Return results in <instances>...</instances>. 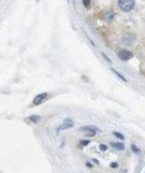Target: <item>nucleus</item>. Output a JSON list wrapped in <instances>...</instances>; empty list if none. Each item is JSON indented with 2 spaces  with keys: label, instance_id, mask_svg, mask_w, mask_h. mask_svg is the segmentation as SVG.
Wrapping results in <instances>:
<instances>
[{
  "label": "nucleus",
  "instance_id": "obj_15",
  "mask_svg": "<svg viewBox=\"0 0 145 173\" xmlns=\"http://www.w3.org/2000/svg\"><path fill=\"white\" fill-rule=\"evenodd\" d=\"M132 149H133V151H134L135 153H140V149L136 147L135 145H132Z\"/></svg>",
  "mask_w": 145,
  "mask_h": 173
},
{
  "label": "nucleus",
  "instance_id": "obj_6",
  "mask_svg": "<svg viewBox=\"0 0 145 173\" xmlns=\"http://www.w3.org/2000/svg\"><path fill=\"white\" fill-rule=\"evenodd\" d=\"M134 40H135V37H134L133 34H125V35L123 36V43L125 45H132Z\"/></svg>",
  "mask_w": 145,
  "mask_h": 173
},
{
  "label": "nucleus",
  "instance_id": "obj_13",
  "mask_svg": "<svg viewBox=\"0 0 145 173\" xmlns=\"http://www.w3.org/2000/svg\"><path fill=\"white\" fill-rule=\"evenodd\" d=\"M81 145H82V146H87V145H88V144H90V142H89V140H81Z\"/></svg>",
  "mask_w": 145,
  "mask_h": 173
},
{
  "label": "nucleus",
  "instance_id": "obj_2",
  "mask_svg": "<svg viewBox=\"0 0 145 173\" xmlns=\"http://www.w3.org/2000/svg\"><path fill=\"white\" fill-rule=\"evenodd\" d=\"M47 97H49L47 93H40L37 96H35L34 101H33V104H34V105H40L43 102H45L46 100H47Z\"/></svg>",
  "mask_w": 145,
  "mask_h": 173
},
{
  "label": "nucleus",
  "instance_id": "obj_1",
  "mask_svg": "<svg viewBox=\"0 0 145 173\" xmlns=\"http://www.w3.org/2000/svg\"><path fill=\"white\" fill-rule=\"evenodd\" d=\"M118 7L124 11H130L135 7V0H118Z\"/></svg>",
  "mask_w": 145,
  "mask_h": 173
},
{
  "label": "nucleus",
  "instance_id": "obj_16",
  "mask_svg": "<svg viewBox=\"0 0 145 173\" xmlns=\"http://www.w3.org/2000/svg\"><path fill=\"white\" fill-rule=\"evenodd\" d=\"M111 168H117V163H113V164H111Z\"/></svg>",
  "mask_w": 145,
  "mask_h": 173
},
{
  "label": "nucleus",
  "instance_id": "obj_12",
  "mask_svg": "<svg viewBox=\"0 0 145 173\" xmlns=\"http://www.w3.org/2000/svg\"><path fill=\"white\" fill-rule=\"evenodd\" d=\"M113 71H114V72H115L116 75H117V76L119 77V78H121V79H123V81H126V79H125V78H124V77L121 76V75H120V74H119V72H118V71H116L115 69H113Z\"/></svg>",
  "mask_w": 145,
  "mask_h": 173
},
{
  "label": "nucleus",
  "instance_id": "obj_4",
  "mask_svg": "<svg viewBox=\"0 0 145 173\" xmlns=\"http://www.w3.org/2000/svg\"><path fill=\"white\" fill-rule=\"evenodd\" d=\"M118 57H119L120 60L123 61H127L133 58V53L128 50H121L118 52Z\"/></svg>",
  "mask_w": 145,
  "mask_h": 173
},
{
  "label": "nucleus",
  "instance_id": "obj_17",
  "mask_svg": "<svg viewBox=\"0 0 145 173\" xmlns=\"http://www.w3.org/2000/svg\"><path fill=\"white\" fill-rule=\"evenodd\" d=\"M37 1H40V0H37Z\"/></svg>",
  "mask_w": 145,
  "mask_h": 173
},
{
  "label": "nucleus",
  "instance_id": "obj_5",
  "mask_svg": "<svg viewBox=\"0 0 145 173\" xmlns=\"http://www.w3.org/2000/svg\"><path fill=\"white\" fill-rule=\"evenodd\" d=\"M81 131H83L85 133V136H88V137H93L96 136V128L93 127H82L80 129Z\"/></svg>",
  "mask_w": 145,
  "mask_h": 173
},
{
  "label": "nucleus",
  "instance_id": "obj_8",
  "mask_svg": "<svg viewBox=\"0 0 145 173\" xmlns=\"http://www.w3.org/2000/svg\"><path fill=\"white\" fill-rule=\"evenodd\" d=\"M40 119V116H30V117H29V120L32 122H37Z\"/></svg>",
  "mask_w": 145,
  "mask_h": 173
},
{
  "label": "nucleus",
  "instance_id": "obj_11",
  "mask_svg": "<svg viewBox=\"0 0 145 173\" xmlns=\"http://www.w3.org/2000/svg\"><path fill=\"white\" fill-rule=\"evenodd\" d=\"M113 135L115 136V137H117V138H119V139H124V136L121 135V133H119V132H117V131H114L113 132Z\"/></svg>",
  "mask_w": 145,
  "mask_h": 173
},
{
  "label": "nucleus",
  "instance_id": "obj_14",
  "mask_svg": "<svg viewBox=\"0 0 145 173\" xmlns=\"http://www.w3.org/2000/svg\"><path fill=\"white\" fill-rule=\"evenodd\" d=\"M99 149L100 151H102V152H105V151H107V146H106V145H100Z\"/></svg>",
  "mask_w": 145,
  "mask_h": 173
},
{
  "label": "nucleus",
  "instance_id": "obj_7",
  "mask_svg": "<svg viewBox=\"0 0 145 173\" xmlns=\"http://www.w3.org/2000/svg\"><path fill=\"white\" fill-rule=\"evenodd\" d=\"M111 146L116 149H119V151L124 149V144H120V142H111Z\"/></svg>",
  "mask_w": 145,
  "mask_h": 173
},
{
  "label": "nucleus",
  "instance_id": "obj_10",
  "mask_svg": "<svg viewBox=\"0 0 145 173\" xmlns=\"http://www.w3.org/2000/svg\"><path fill=\"white\" fill-rule=\"evenodd\" d=\"M114 14H113V13H107V14H106V16H105V18L107 20H111L113 19V18H114Z\"/></svg>",
  "mask_w": 145,
  "mask_h": 173
},
{
  "label": "nucleus",
  "instance_id": "obj_3",
  "mask_svg": "<svg viewBox=\"0 0 145 173\" xmlns=\"http://www.w3.org/2000/svg\"><path fill=\"white\" fill-rule=\"evenodd\" d=\"M72 127H73V120L70 119V118H66L64 121L60 125L57 131H60V130H65V129H69V128H72Z\"/></svg>",
  "mask_w": 145,
  "mask_h": 173
},
{
  "label": "nucleus",
  "instance_id": "obj_9",
  "mask_svg": "<svg viewBox=\"0 0 145 173\" xmlns=\"http://www.w3.org/2000/svg\"><path fill=\"white\" fill-rule=\"evenodd\" d=\"M82 4H83L85 8H89L91 5V0H82Z\"/></svg>",
  "mask_w": 145,
  "mask_h": 173
}]
</instances>
